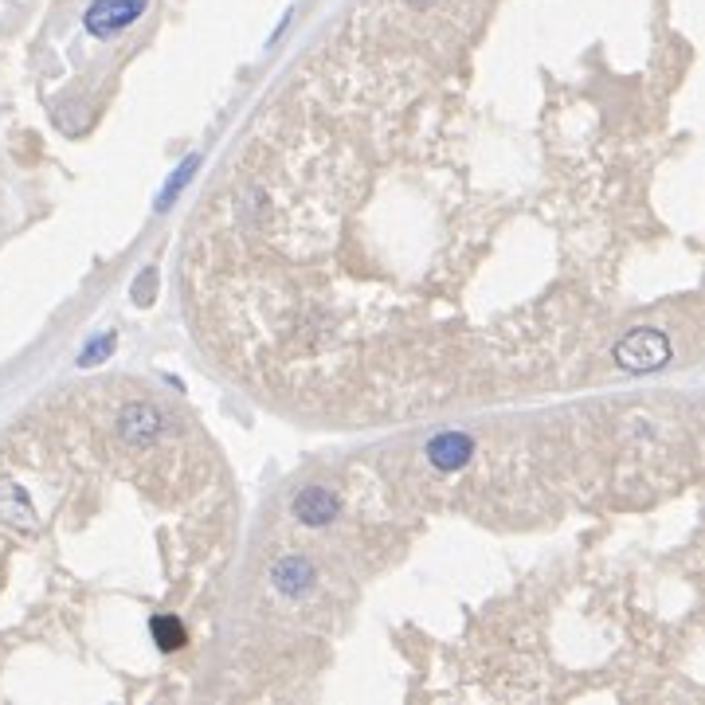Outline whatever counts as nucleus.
Returning <instances> with one entry per match:
<instances>
[{"label": "nucleus", "mask_w": 705, "mask_h": 705, "mask_svg": "<svg viewBox=\"0 0 705 705\" xmlns=\"http://www.w3.org/2000/svg\"><path fill=\"white\" fill-rule=\"evenodd\" d=\"M670 361V337L655 326L631 329L627 337H619L615 345V365L623 373H655Z\"/></svg>", "instance_id": "obj_1"}, {"label": "nucleus", "mask_w": 705, "mask_h": 705, "mask_svg": "<svg viewBox=\"0 0 705 705\" xmlns=\"http://www.w3.org/2000/svg\"><path fill=\"white\" fill-rule=\"evenodd\" d=\"M0 521L20 525V529H36V510L16 482H0Z\"/></svg>", "instance_id": "obj_7"}, {"label": "nucleus", "mask_w": 705, "mask_h": 705, "mask_svg": "<svg viewBox=\"0 0 705 705\" xmlns=\"http://www.w3.org/2000/svg\"><path fill=\"white\" fill-rule=\"evenodd\" d=\"M290 510H294V517H298L302 525L322 529V525H329L333 517L341 514V502H337V494L326 490V486H306V490H298V494H294Z\"/></svg>", "instance_id": "obj_5"}, {"label": "nucleus", "mask_w": 705, "mask_h": 705, "mask_svg": "<svg viewBox=\"0 0 705 705\" xmlns=\"http://www.w3.org/2000/svg\"><path fill=\"white\" fill-rule=\"evenodd\" d=\"M200 161H204L200 153H188L185 161H181V165L173 169V177L165 181V188H161V196H157V212H165V208H169V204H173V200H177V196L185 192V185H188V181H192V177H196V169H200Z\"/></svg>", "instance_id": "obj_9"}, {"label": "nucleus", "mask_w": 705, "mask_h": 705, "mask_svg": "<svg viewBox=\"0 0 705 705\" xmlns=\"http://www.w3.org/2000/svg\"><path fill=\"white\" fill-rule=\"evenodd\" d=\"M271 580H275V588H279L282 596L298 600V596H306V592L314 588L318 572H314L310 557H298V553H290V557L275 561V568H271Z\"/></svg>", "instance_id": "obj_6"}, {"label": "nucleus", "mask_w": 705, "mask_h": 705, "mask_svg": "<svg viewBox=\"0 0 705 705\" xmlns=\"http://www.w3.org/2000/svg\"><path fill=\"white\" fill-rule=\"evenodd\" d=\"M153 290H157V271L145 267V275H138V282H134V302H138V306H149V302H153Z\"/></svg>", "instance_id": "obj_11"}, {"label": "nucleus", "mask_w": 705, "mask_h": 705, "mask_svg": "<svg viewBox=\"0 0 705 705\" xmlns=\"http://www.w3.org/2000/svg\"><path fill=\"white\" fill-rule=\"evenodd\" d=\"M145 4L149 0H94L87 8V16H83V28L91 32L94 40H110V36H118L122 28H130L138 20L145 12Z\"/></svg>", "instance_id": "obj_2"}, {"label": "nucleus", "mask_w": 705, "mask_h": 705, "mask_svg": "<svg viewBox=\"0 0 705 705\" xmlns=\"http://www.w3.org/2000/svg\"><path fill=\"white\" fill-rule=\"evenodd\" d=\"M423 455H427V463H431L435 470L455 474V470H463L470 463V455H474V439H470L467 431H439V435L423 447Z\"/></svg>", "instance_id": "obj_4"}, {"label": "nucleus", "mask_w": 705, "mask_h": 705, "mask_svg": "<svg viewBox=\"0 0 705 705\" xmlns=\"http://www.w3.org/2000/svg\"><path fill=\"white\" fill-rule=\"evenodd\" d=\"M114 345H118V333H114V329H110V333H98L94 341L83 345V353H79V369H91V365H98V361H106V357L114 353Z\"/></svg>", "instance_id": "obj_10"}, {"label": "nucleus", "mask_w": 705, "mask_h": 705, "mask_svg": "<svg viewBox=\"0 0 705 705\" xmlns=\"http://www.w3.org/2000/svg\"><path fill=\"white\" fill-rule=\"evenodd\" d=\"M149 635H153V643H157L161 651H181L188 643L185 623H181L177 615H153V619H149Z\"/></svg>", "instance_id": "obj_8"}, {"label": "nucleus", "mask_w": 705, "mask_h": 705, "mask_svg": "<svg viewBox=\"0 0 705 705\" xmlns=\"http://www.w3.org/2000/svg\"><path fill=\"white\" fill-rule=\"evenodd\" d=\"M118 435L126 439V443H134V447H145V443H153L157 435H165V416H161V408H153V404H126L122 412H118Z\"/></svg>", "instance_id": "obj_3"}]
</instances>
